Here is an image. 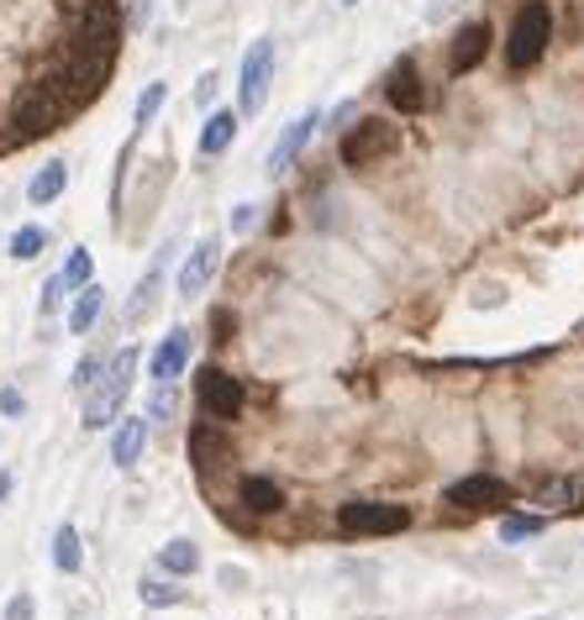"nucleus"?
<instances>
[{"label": "nucleus", "instance_id": "1", "mask_svg": "<svg viewBox=\"0 0 584 620\" xmlns=\"http://www.w3.org/2000/svg\"><path fill=\"white\" fill-rule=\"evenodd\" d=\"M138 342H127L117 358L101 368V379H95V389H84V426L90 431H101V426H117L121 420V405H127V389H132V379H138Z\"/></svg>", "mask_w": 584, "mask_h": 620}, {"label": "nucleus", "instance_id": "2", "mask_svg": "<svg viewBox=\"0 0 584 620\" xmlns=\"http://www.w3.org/2000/svg\"><path fill=\"white\" fill-rule=\"evenodd\" d=\"M547 42H553V11H547V0H526L516 21H511V38H505V63L522 74L532 63L547 53Z\"/></svg>", "mask_w": 584, "mask_h": 620}, {"label": "nucleus", "instance_id": "3", "mask_svg": "<svg viewBox=\"0 0 584 620\" xmlns=\"http://www.w3.org/2000/svg\"><path fill=\"white\" fill-rule=\"evenodd\" d=\"M411 526L405 505H384V500H348L338 510V531L343 537H395Z\"/></svg>", "mask_w": 584, "mask_h": 620}, {"label": "nucleus", "instance_id": "4", "mask_svg": "<svg viewBox=\"0 0 584 620\" xmlns=\"http://www.w3.org/2000/svg\"><path fill=\"white\" fill-rule=\"evenodd\" d=\"M401 148V126H390V121H380V116H369V121H359V126H348L343 132V163L348 169H369V163H380V159H390Z\"/></svg>", "mask_w": 584, "mask_h": 620}, {"label": "nucleus", "instance_id": "5", "mask_svg": "<svg viewBox=\"0 0 584 620\" xmlns=\"http://www.w3.org/2000/svg\"><path fill=\"white\" fill-rule=\"evenodd\" d=\"M269 80H274V38H259L242 59V80H238V111L242 116H259L269 105Z\"/></svg>", "mask_w": 584, "mask_h": 620}, {"label": "nucleus", "instance_id": "6", "mask_svg": "<svg viewBox=\"0 0 584 620\" xmlns=\"http://www.w3.org/2000/svg\"><path fill=\"white\" fill-rule=\"evenodd\" d=\"M195 400H201V410L211 420H238L242 416V384L205 363L201 374H195Z\"/></svg>", "mask_w": 584, "mask_h": 620}, {"label": "nucleus", "instance_id": "7", "mask_svg": "<svg viewBox=\"0 0 584 620\" xmlns=\"http://www.w3.org/2000/svg\"><path fill=\"white\" fill-rule=\"evenodd\" d=\"M447 505H459V510H495V505L511 500V484L495 479V474H469V479L447 484Z\"/></svg>", "mask_w": 584, "mask_h": 620}, {"label": "nucleus", "instance_id": "8", "mask_svg": "<svg viewBox=\"0 0 584 620\" xmlns=\"http://www.w3.org/2000/svg\"><path fill=\"white\" fill-rule=\"evenodd\" d=\"M490 42H495L490 21H469V27H459V38H453V48H447V69H453V74H474V69L484 63V53H490Z\"/></svg>", "mask_w": 584, "mask_h": 620}, {"label": "nucleus", "instance_id": "9", "mask_svg": "<svg viewBox=\"0 0 584 620\" xmlns=\"http://www.w3.org/2000/svg\"><path fill=\"white\" fill-rule=\"evenodd\" d=\"M316 126H322V111H305V116H295L290 126L280 132V142H274V153H269V174H284L290 163L305 153V142L316 138Z\"/></svg>", "mask_w": 584, "mask_h": 620}, {"label": "nucleus", "instance_id": "10", "mask_svg": "<svg viewBox=\"0 0 584 620\" xmlns=\"http://www.w3.org/2000/svg\"><path fill=\"white\" fill-rule=\"evenodd\" d=\"M217 263H222V242L217 237H201L195 247H190V258H184V268H180V295L184 301H195L205 284H211Z\"/></svg>", "mask_w": 584, "mask_h": 620}, {"label": "nucleus", "instance_id": "11", "mask_svg": "<svg viewBox=\"0 0 584 620\" xmlns=\"http://www.w3.org/2000/svg\"><path fill=\"white\" fill-rule=\"evenodd\" d=\"M384 95H390V105H395L401 116L426 111V84H422V74H416V63L411 59L395 63V69H390V80H384Z\"/></svg>", "mask_w": 584, "mask_h": 620}, {"label": "nucleus", "instance_id": "12", "mask_svg": "<svg viewBox=\"0 0 584 620\" xmlns=\"http://www.w3.org/2000/svg\"><path fill=\"white\" fill-rule=\"evenodd\" d=\"M532 505L543 510V516H574V510H584V479H547L532 489Z\"/></svg>", "mask_w": 584, "mask_h": 620}, {"label": "nucleus", "instance_id": "13", "mask_svg": "<svg viewBox=\"0 0 584 620\" xmlns=\"http://www.w3.org/2000/svg\"><path fill=\"white\" fill-rule=\"evenodd\" d=\"M184 363H190V332H184V326H174V332H169V337L153 347V363H148V374H153L159 384H174V379L184 374Z\"/></svg>", "mask_w": 584, "mask_h": 620}, {"label": "nucleus", "instance_id": "14", "mask_svg": "<svg viewBox=\"0 0 584 620\" xmlns=\"http://www.w3.org/2000/svg\"><path fill=\"white\" fill-rule=\"evenodd\" d=\"M163 268H169V247H163L159 258H153V268L142 274L138 295H132V305H127V326H142V321L159 311V289H163Z\"/></svg>", "mask_w": 584, "mask_h": 620}, {"label": "nucleus", "instance_id": "15", "mask_svg": "<svg viewBox=\"0 0 584 620\" xmlns=\"http://www.w3.org/2000/svg\"><path fill=\"white\" fill-rule=\"evenodd\" d=\"M142 447H148V420H138V416L117 420V431H111V458H117V468H132L142 458Z\"/></svg>", "mask_w": 584, "mask_h": 620}, {"label": "nucleus", "instance_id": "16", "mask_svg": "<svg viewBox=\"0 0 584 620\" xmlns=\"http://www.w3.org/2000/svg\"><path fill=\"white\" fill-rule=\"evenodd\" d=\"M63 190H69V163H42L38 174H32V184H27V201L32 205H53L63 195Z\"/></svg>", "mask_w": 584, "mask_h": 620}, {"label": "nucleus", "instance_id": "17", "mask_svg": "<svg viewBox=\"0 0 584 620\" xmlns=\"http://www.w3.org/2000/svg\"><path fill=\"white\" fill-rule=\"evenodd\" d=\"M232 138H238V111H211V121H205V132H201V159L226 153Z\"/></svg>", "mask_w": 584, "mask_h": 620}, {"label": "nucleus", "instance_id": "18", "mask_svg": "<svg viewBox=\"0 0 584 620\" xmlns=\"http://www.w3.org/2000/svg\"><path fill=\"white\" fill-rule=\"evenodd\" d=\"M101 311H105V289H101V284H84L80 301L69 305V332H74V337H84V332L101 321Z\"/></svg>", "mask_w": 584, "mask_h": 620}, {"label": "nucleus", "instance_id": "19", "mask_svg": "<svg viewBox=\"0 0 584 620\" xmlns=\"http://www.w3.org/2000/svg\"><path fill=\"white\" fill-rule=\"evenodd\" d=\"M242 505L248 510H259V516H274V510H284V489L274 479H242Z\"/></svg>", "mask_w": 584, "mask_h": 620}, {"label": "nucleus", "instance_id": "20", "mask_svg": "<svg viewBox=\"0 0 584 620\" xmlns=\"http://www.w3.org/2000/svg\"><path fill=\"white\" fill-rule=\"evenodd\" d=\"M159 568H163V573H174V579L195 573V568H201V552H195V541H169V547L159 552Z\"/></svg>", "mask_w": 584, "mask_h": 620}, {"label": "nucleus", "instance_id": "21", "mask_svg": "<svg viewBox=\"0 0 584 620\" xmlns=\"http://www.w3.org/2000/svg\"><path fill=\"white\" fill-rule=\"evenodd\" d=\"M53 562H59L63 573H80L84 552H80V531H74V526H59V537H53Z\"/></svg>", "mask_w": 584, "mask_h": 620}, {"label": "nucleus", "instance_id": "22", "mask_svg": "<svg viewBox=\"0 0 584 620\" xmlns=\"http://www.w3.org/2000/svg\"><path fill=\"white\" fill-rule=\"evenodd\" d=\"M190 453H195V468H201V474L222 468V437H211V426H201V431L190 437Z\"/></svg>", "mask_w": 584, "mask_h": 620}, {"label": "nucleus", "instance_id": "23", "mask_svg": "<svg viewBox=\"0 0 584 620\" xmlns=\"http://www.w3.org/2000/svg\"><path fill=\"white\" fill-rule=\"evenodd\" d=\"M42 247H48V226H21L17 237H11V258L32 263V258H42Z\"/></svg>", "mask_w": 584, "mask_h": 620}, {"label": "nucleus", "instance_id": "24", "mask_svg": "<svg viewBox=\"0 0 584 620\" xmlns=\"http://www.w3.org/2000/svg\"><path fill=\"white\" fill-rule=\"evenodd\" d=\"M543 516H505L501 520V541H532V537H543Z\"/></svg>", "mask_w": 584, "mask_h": 620}, {"label": "nucleus", "instance_id": "25", "mask_svg": "<svg viewBox=\"0 0 584 620\" xmlns=\"http://www.w3.org/2000/svg\"><path fill=\"white\" fill-rule=\"evenodd\" d=\"M90 279H95V258H90L84 247H74L69 263H63V284H69V289H84Z\"/></svg>", "mask_w": 584, "mask_h": 620}, {"label": "nucleus", "instance_id": "26", "mask_svg": "<svg viewBox=\"0 0 584 620\" xmlns=\"http://www.w3.org/2000/svg\"><path fill=\"white\" fill-rule=\"evenodd\" d=\"M163 95H169V84H148V90L138 95V111H132V126H148V121L159 116Z\"/></svg>", "mask_w": 584, "mask_h": 620}, {"label": "nucleus", "instance_id": "27", "mask_svg": "<svg viewBox=\"0 0 584 620\" xmlns=\"http://www.w3.org/2000/svg\"><path fill=\"white\" fill-rule=\"evenodd\" d=\"M184 589H174V583L163 579H142V604H153V610H163V604H180Z\"/></svg>", "mask_w": 584, "mask_h": 620}, {"label": "nucleus", "instance_id": "28", "mask_svg": "<svg viewBox=\"0 0 584 620\" xmlns=\"http://www.w3.org/2000/svg\"><path fill=\"white\" fill-rule=\"evenodd\" d=\"M169 416H174V389H169V384H159V389H153V400H148V420L169 426Z\"/></svg>", "mask_w": 584, "mask_h": 620}, {"label": "nucleus", "instance_id": "29", "mask_svg": "<svg viewBox=\"0 0 584 620\" xmlns=\"http://www.w3.org/2000/svg\"><path fill=\"white\" fill-rule=\"evenodd\" d=\"M63 289H69V284H63V274H59V279H48V284H42V305H38L42 316H53V311H59Z\"/></svg>", "mask_w": 584, "mask_h": 620}, {"label": "nucleus", "instance_id": "30", "mask_svg": "<svg viewBox=\"0 0 584 620\" xmlns=\"http://www.w3.org/2000/svg\"><path fill=\"white\" fill-rule=\"evenodd\" d=\"M101 368H105L101 358H84L80 368H74V384H80V389H95V379H101Z\"/></svg>", "mask_w": 584, "mask_h": 620}, {"label": "nucleus", "instance_id": "31", "mask_svg": "<svg viewBox=\"0 0 584 620\" xmlns=\"http://www.w3.org/2000/svg\"><path fill=\"white\" fill-rule=\"evenodd\" d=\"M453 11H464V0H426V21L437 27V21H447Z\"/></svg>", "mask_w": 584, "mask_h": 620}, {"label": "nucleus", "instance_id": "32", "mask_svg": "<svg viewBox=\"0 0 584 620\" xmlns=\"http://www.w3.org/2000/svg\"><path fill=\"white\" fill-rule=\"evenodd\" d=\"M259 226V205H238L232 211V232H253Z\"/></svg>", "mask_w": 584, "mask_h": 620}, {"label": "nucleus", "instance_id": "33", "mask_svg": "<svg viewBox=\"0 0 584 620\" xmlns=\"http://www.w3.org/2000/svg\"><path fill=\"white\" fill-rule=\"evenodd\" d=\"M0 410H6V416H21V410H27V400H21L17 389H0Z\"/></svg>", "mask_w": 584, "mask_h": 620}, {"label": "nucleus", "instance_id": "34", "mask_svg": "<svg viewBox=\"0 0 584 620\" xmlns=\"http://www.w3.org/2000/svg\"><path fill=\"white\" fill-rule=\"evenodd\" d=\"M6 620H32V600H27V594H17V600H11V616Z\"/></svg>", "mask_w": 584, "mask_h": 620}, {"label": "nucleus", "instance_id": "35", "mask_svg": "<svg viewBox=\"0 0 584 620\" xmlns=\"http://www.w3.org/2000/svg\"><path fill=\"white\" fill-rule=\"evenodd\" d=\"M211 95H217V74H205V80H201V90H195V101H201V105H211Z\"/></svg>", "mask_w": 584, "mask_h": 620}, {"label": "nucleus", "instance_id": "36", "mask_svg": "<svg viewBox=\"0 0 584 620\" xmlns=\"http://www.w3.org/2000/svg\"><path fill=\"white\" fill-rule=\"evenodd\" d=\"M6 495H11V474L0 468V500H6Z\"/></svg>", "mask_w": 584, "mask_h": 620}, {"label": "nucleus", "instance_id": "37", "mask_svg": "<svg viewBox=\"0 0 584 620\" xmlns=\"http://www.w3.org/2000/svg\"><path fill=\"white\" fill-rule=\"evenodd\" d=\"M343 6H359V0H343Z\"/></svg>", "mask_w": 584, "mask_h": 620}, {"label": "nucleus", "instance_id": "38", "mask_svg": "<svg viewBox=\"0 0 584 620\" xmlns=\"http://www.w3.org/2000/svg\"><path fill=\"white\" fill-rule=\"evenodd\" d=\"M537 620H547V616H537Z\"/></svg>", "mask_w": 584, "mask_h": 620}, {"label": "nucleus", "instance_id": "39", "mask_svg": "<svg viewBox=\"0 0 584 620\" xmlns=\"http://www.w3.org/2000/svg\"><path fill=\"white\" fill-rule=\"evenodd\" d=\"M369 620H374V616H369Z\"/></svg>", "mask_w": 584, "mask_h": 620}]
</instances>
